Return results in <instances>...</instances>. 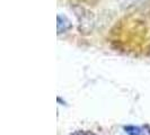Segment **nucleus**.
Masks as SVG:
<instances>
[{
	"label": "nucleus",
	"mask_w": 150,
	"mask_h": 135,
	"mask_svg": "<svg viewBox=\"0 0 150 135\" xmlns=\"http://www.w3.org/2000/svg\"><path fill=\"white\" fill-rule=\"evenodd\" d=\"M79 22H80V28H83V30H91L93 26V15L91 13H89L88 10H85L83 8H80V13L77 14Z\"/></svg>",
	"instance_id": "f257e3e1"
},
{
	"label": "nucleus",
	"mask_w": 150,
	"mask_h": 135,
	"mask_svg": "<svg viewBox=\"0 0 150 135\" xmlns=\"http://www.w3.org/2000/svg\"><path fill=\"white\" fill-rule=\"evenodd\" d=\"M71 28V22L66 16L58 15V33H64Z\"/></svg>",
	"instance_id": "f03ea898"
},
{
	"label": "nucleus",
	"mask_w": 150,
	"mask_h": 135,
	"mask_svg": "<svg viewBox=\"0 0 150 135\" xmlns=\"http://www.w3.org/2000/svg\"><path fill=\"white\" fill-rule=\"evenodd\" d=\"M124 131L129 135H146L144 132L142 131V128H140L139 126H134V125H128V126H125Z\"/></svg>",
	"instance_id": "7ed1b4c3"
},
{
	"label": "nucleus",
	"mask_w": 150,
	"mask_h": 135,
	"mask_svg": "<svg viewBox=\"0 0 150 135\" xmlns=\"http://www.w3.org/2000/svg\"><path fill=\"white\" fill-rule=\"evenodd\" d=\"M120 1L123 6H129V5H131L132 2H134L135 0H120Z\"/></svg>",
	"instance_id": "20e7f679"
},
{
	"label": "nucleus",
	"mask_w": 150,
	"mask_h": 135,
	"mask_svg": "<svg viewBox=\"0 0 150 135\" xmlns=\"http://www.w3.org/2000/svg\"><path fill=\"white\" fill-rule=\"evenodd\" d=\"M74 135H89V134L88 133H85L83 131H77V132L74 133Z\"/></svg>",
	"instance_id": "39448f33"
}]
</instances>
